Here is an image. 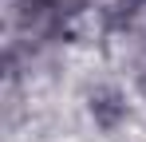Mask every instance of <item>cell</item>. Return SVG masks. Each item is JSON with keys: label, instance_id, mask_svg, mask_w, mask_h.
I'll list each match as a JSON object with an SVG mask.
<instances>
[{"label": "cell", "instance_id": "obj_1", "mask_svg": "<svg viewBox=\"0 0 146 142\" xmlns=\"http://www.w3.org/2000/svg\"><path fill=\"white\" fill-rule=\"evenodd\" d=\"M12 20H16V28L24 32L28 40L55 36V32L67 24L55 0H16V4H12Z\"/></svg>", "mask_w": 146, "mask_h": 142}, {"label": "cell", "instance_id": "obj_2", "mask_svg": "<svg viewBox=\"0 0 146 142\" xmlns=\"http://www.w3.org/2000/svg\"><path fill=\"white\" fill-rule=\"evenodd\" d=\"M87 111H91L99 130H119L122 122H126V111L130 107H126V95L119 87H95L91 99H87Z\"/></svg>", "mask_w": 146, "mask_h": 142}]
</instances>
